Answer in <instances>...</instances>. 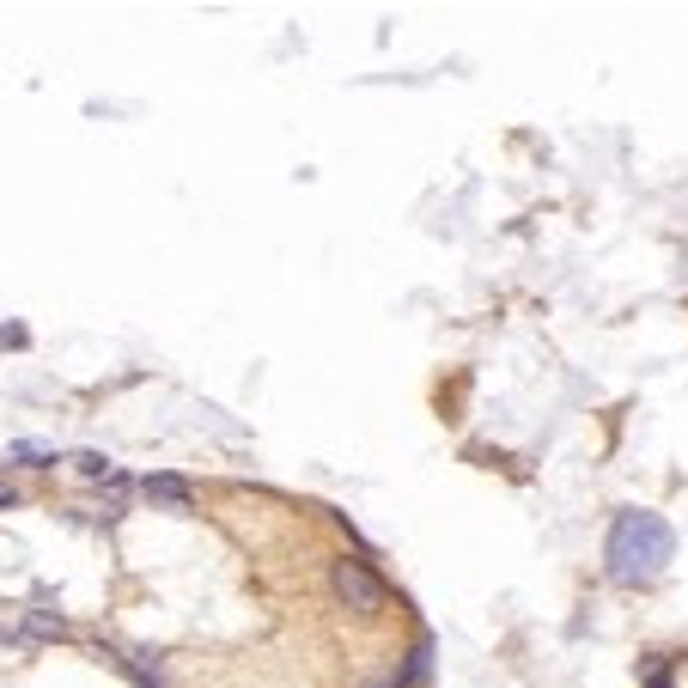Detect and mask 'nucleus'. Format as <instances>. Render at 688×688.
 <instances>
[{"label": "nucleus", "mask_w": 688, "mask_h": 688, "mask_svg": "<svg viewBox=\"0 0 688 688\" xmlns=\"http://www.w3.org/2000/svg\"><path fill=\"white\" fill-rule=\"evenodd\" d=\"M670 554H677V530L665 524L658 512H621L616 524H609V579L616 586H652L658 573L670 567Z\"/></svg>", "instance_id": "1"}, {"label": "nucleus", "mask_w": 688, "mask_h": 688, "mask_svg": "<svg viewBox=\"0 0 688 688\" xmlns=\"http://www.w3.org/2000/svg\"><path fill=\"white\" fill-rule=\"evenodd\" d=\"M330 586H335V597H342L347 609H360V616H379V609H384V579L372 573L366 561H335Z\"/></svg>", "instance_id": "2"}, {"label": "nucleus", "mask_w": 688, "mask_h": 688, "mask_svg": "<svg viewBox=\"0 0 688 688\" xmlns=\"http://www.w3.org/2000/svg\"><path fill=\"white\" fill-rule=\"evenodd\" d=\"M140 488H147V500L171 505V512H184V505H189V482H184V475H147Z\"/></svg>", "instance_id": "3"}, {"label": "nucleus", "mask_w": 688, "mask_h": 688, "mask_svg": "<svg viewBox=\"0 0 688 688\" xmlns=\"http://www.w3.org/2000/svg\"><path fill=\"white\" fill-rule=\"evenodd\" d=\"M73 463H80V475H92V482H98V475H110V458H104V451H80Z\"/></svg>", "instance_id": "4"}, {"label": "nucleus", "mask_w": 688, "mask_h": 688, "mask_svg": "<svg viewBox=\"0 0 688 688\" xmlns=\"http://www.w3.org/2000/svg\"><path fill=\"white\" fill-rule=\"evenodd\" d=\"M12 458H19V463H49L56 451H49V445H12Z\"/></svg>", "instance_id": "5"}, {"label": "nucleus", "mask_w": 688, "mask_h": 688, "mask_svg": "<svg viewBox=\"0 0 688 688\" xmlns=\"http://www.w3.org/2000/svg\"><path fill=\"white\" fill-rule=\"evenodd\" d=\"M31 628H37V633H61L68 621H61V616H31Z\"/></svg>", "instance_id": "6"}, {"label": "nucleus", "mask_w": 688, "mask_h": 688, "mask_svg": "<svg viewBox=\"0 0 688 688\" xmlns=\"http://www.w3.org/2000/svg\"><path fill=\"white\" fill-rule=\"evenodd\" d=\"M12 500H19V493H12V488H0V505H12Z\"/></svg>", "instance_id": "7"}]
</instances>
